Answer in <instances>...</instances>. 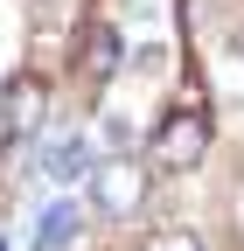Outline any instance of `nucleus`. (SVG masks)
<instances>
[{"instance_id":"nucleus-1","label":"nucleus","mask_w":244,"mask_h":251,"mask_svg":"<svg viewBox=\"0 0 244 251\" xmlns=\"http://www.w3.org/2000/svg\"><path fill=\"white\" fill-rule=\"evenodd\" d=\"M146 153H154V168H168V175L202 168V153H209V112H168L154 126V140H146Z\"/></svg>"},{"instance_id":"nucleus-2","label":"nucleus","mask_w":244,"mask_h":251,"mask_svg":"<svg viewBox=\"0 0 244 251\" xmlns=\"http://www.w3.org/2000/svg\"><path fill=\"white\" fill-rule=\"evenodd\" d=\"M91 202L105 216H133L146 202V168L140 161H98L91 168Z\"/></svg>"},{"instance_id":"nucleus-3","label":"nucleus","mask_w":244,"mask_h":251,"mask_svg":"<svg viewBox=\"0 0 244 251\" xmlns=\"http://www.w3.org/2000/svg\"><path fill=\"white\" fill-rule=\"evenodd\" d=\"M28 126H42V84L21 70V77H7V91H0V133H7V147L28 140Z\"/></svg>"},{"instance_id":"nucleus-4","label":"nucleus","mask_w":244,"mask_h":251,"mask_svg":"<svg viewBox=\"0 0 244 251\" xmlns=\"http://www.w3.org/2000/svg\"><path fill=\"white\" fill-rule=\"evenodd\" d=\"M112 70H119V35H112L105 21H91V28H84V77L105 84Z\"/></svg>"},{"instance_id":"nucleus-5","label":"nucleus","mask_w":244,"mask_h":251,"mask_svg":"<svg viewBox=\"0 0 244 251\" xmlns=\"http://www.w3.org/2000/svg\"><path fill=\"white\" fill-rule=\"evenodd\" d=\"M77 224H84L77 202H49V209H42V224H35V251H63V244L77 237Z\"/></svg>"},{"instance_id":"nucleus-6","label":"nucleus","mask_w":244,"mask_h":251,"mask_svg":"<svg viewBox=\"0 0 244 251\" xmlns=\"http://www.w3.org/2000/svg\"><path fill=\"white\" fill-rule=\"evenodd\" d=\"M84 168H91V140H84V133L56 140V153H49V175H56V181H77Z\"/></svg>"},{"instance_id":"nucleus-7","label":"nucleus","mask_w":244,"mask_h":251,"mask_svg":"<svg viewBox=\"0 0 244 251\" xmlns=\"http://www.w3.org/2000/svg\"><path fill=\"white\" fill-rule=\"evenodd\" d=\"M140 251H202V237H195V230H181V224H168V230H146Z\"/></svg>"},{"instance_id":"nucleus-8","label":"nucleus","mask_w":244,"mask_h":251,"mask_svg":"<svg viewBox=\"0 0 244 251\" xmlns=\"http://www.w3.org/2000/svg\"><path fill=\"white\" fill-rule=\"evenodd\" d=\"M0 251H7V244H0Z\"/></svg>"}]
</instances>
